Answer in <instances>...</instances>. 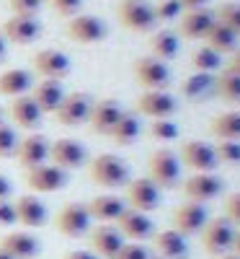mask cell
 I'll return each mask as SVG.
<instances>
[{
	"instance_id": "obj_32",
	"label": "cell",
	"mask_w": 240,
	"mask_h": 259,
	"mask_svg": "<svg viewBox=\"0 0 240 259\" xmlns=\"http://www.w3.org/2000/svg\"><path fill=\"white\" fill-rule=\"evenodd\" d=\"M140 135H142V122H140V117L135 114V112H124L122 114V119L116 122V127L111 130V138L116 145H132V143H137L140 140Z\"/></svg>"
},
{
	"instance_id": "obj_38",
	"label": "cell",
	"mask_w": 240,
	"mask_h": 259,
	"mask_svg": "<svg viewBox=\"0 0 240 259\" xmlns=\"http://www.w3.org/2000/svg\"><path fill=\"white\" fill-rule=\"evenodd\" d=\"M214 18L240 36V3H222L214 11Z\"/></svg>"
},
{
	"instance_id": "obj_40",
	"label": "cell",
	"mask_w": 240,
	"mask_h": 259,
	"mask_svg": "<svg viewBox=\"0 0 240 259\" xmlns=\"http://www.w3.org/2000/svg\"><path fill=\"white\" fill-rule=\"evenodd\" d=\"M150 135L160 143H170V140L178 138V124L170 122V119H152L150 122Z\"/></svg>"
},
{
	"instance_id": "obj_47",
	"label": "cell",
	"mask_w": 240,
	"mask_h": 259,
	"mask_svg": "<svg viewBox=\"0 0 240 259\" xmlns=\"http://www.w3.org/2000/svg\"><path fill=\"white\" fill-rule=\"evenodd\" d=\"M62 259H101V256H96L91 249H73V251H68Z\"/></svg>"
},
{
	"instance_id": "obj_56",
	"label": "cell",
	"mask_w": 240,
	"mask_h": 259,
	"mask_svg": "<svg viewBox=\"0 0 240 259\" xmlns=\"http://www.w3.org/2000/svg\"><path fill=\"white\" fill-rule=\"evenodd\" d=\"M0 117H3V109H0Z\"/></svg>"
},
{
	"instance_id": "obj_25",
	"label": "cell",
	"mask_w": 240,
	"mask_h": 259,
	"mask_svg": "<svg viewBox=\"0 0 240 259\" xmlns=\"http://www.w3.org/2000/svg\"><path fill=\"white\" fill-rule=\"evenodd\" d=\"M13 259H36L41 254V241L31 231H11L3 236V241H0Z\"/></svg>"
},
{
	"instance_id": "obj_34",
	"label": "cell",
	"mask_w": 240,
	"mask_h": 259,
	"mask_svg": "<svg viewBox=\"0 0 240 259\" xmlns=\"http://www.w3.org/2000/svg\"><path fill=\"white\" fill-rule=\"evenodd\" d=\"M214 94L227 104H240V75L232 70H222L214 78Z\"/></svg>"
},
{
	"instance_id": "obj_36",
	"label": "cell",
	"mask_w": 240,
	"mask_h": 259,
	"mask_svg": "<svg viewBox=\"0 0 240 259\" xmlns=\"http://www.w3.org/2000/svg\"><path fill=\"white\" fill-rule=\"evenodd\" d=\"M191 68L196 70V73H217L222 68V55H217L212 47H199L194 55H191Z\"/></svg>"
},
{
	"instance_id": "obj_52",
	"label": "cell",
	"mask_w": 240,
	"mask_h": 259,
	"mask_svg": "<svg viewBox=\"0 0 240 259\" xmlns=\"http://www.w3.org/2000/svg\"><path fill=\"white\" fill-rule=\"evenodd\" d=\"M235 256H240V231L235 233V241H232V249H230Z\"/></svg>"
},
{
	"instance_id": "obj_49",
	"label": "cell",
	"mask_w": 240,
	"mask_h": 259,
	"mask_svg": "<svg viewBox=\"0 0 240 259\" xmlns=\"http://www.w3.org/2000/svg\"><path fill=\"white\" fill-rule=\"evenodd\" d=\"M184 11H196V8H204L207 0H178Z\"/></svg>"
},
{
	"instance_id": "obj_3",
	"label": "cell",
	"mask_w": 240,
	"mask_h": 259,
	"mask_svg": "<svg viewBox=\"0 0 240 259\" xmlns=\"http://www.w3.org/2000/svg\"><path fill=\"white\" fill-rule=\"evenodd\" d=\"M135 80L142 85L145 91H165L170 85V68L168 62L155 60V57H137L132 65Z\"/></svg>"
},
{
	"instance_id": "obj_12",
	"label": "cell",
	"mask_w": 240,
	"mask_h": 259,
	"mask_svg": "<svg viewBox=\"0 0 240 259\" xmlns=\"http://www.w3.org/2000/svg\"><path fill=\"white\" fill-rule=\"evenodd\" d=\"M184 194L189 202H199V205H207L212 200H217L225 189V182L214 174V171H209V174H194L191 179L184 182Z\"/></svg>"
},
{
	"instance_id": "obj_44",
	"label": "cell",
	"mask_w": 240,
	"mask_h": 259,
	"mask_svg": "<svg viewBox=\"0 0 240 259\" xmlns=\"http://www.w3.org/2000/svg\"><path fill=\"white\" fill-rule=\"evenodd\" d=\"M225 218L232 226H240V192L230 194V197L225 200Z\"/></svg>"
},
{
	"instance_id": "obj_11",
	"label": "cell",
	"mask_w": 240,
	"mask_h": 259,
	"mask_svg": "<svg viewBox=\"0 0 240 259\" xmlns=\"http://www.w3.org/2000/svg\"><path fill=\"white\" fill-rule=\"evenodd\" d=\"M237 228L227 218H209V223L202 228V244L209 254H227L232 249Z\"/></svg>"
},
{
	"instance_id": "obj_41",
	"label": "cell",
	"mask_w": 240,
	"mask_h": 259,
	"mask_svg": "<svg viewBox=\"0 0 240 259\" xmlns=\"http://www.w3.org/2000/svg\"><path fill=\"white\" fill-rule=\"evenodd\" d=\"M152 11H155V21H176L184 13L178 0H160L158 6H152Z\"/></svg>"
},
{
	"instance_id": "obj_31",
	"label": "cell",
	"mask_w": 240,
	"mask_h": 259,
	"mask_svg": "<svg viewBox=\"0 0 240 259\" xmlns=\"http://www.w3.org/2000/svg\"><path fill=\"white\" fill-rule=\"evenodd\" d=\"M178 50H181V39H178L176 31H170V29H163L158 34H152V39H150V52H152L155 60L168 62V60H173L178 55Z\"/></svg>"
},
{
	"instance_id": "obj_10",
	"label": "cell",
	"mask_w": 240,
	"mask_h": 259,
	"mask_svg": "<svg viewBox=\"0 0 240 259\" xmlns=\"http://www.w3.org/2000/svg\"><path fill=\"white\" fill-rule=\"evenodd\" d=\"M91 106H93V99L91 94H83V91H75V94H65L62 104L57 106V122L65 124V127H78V124H85L91 117Z\"/></svg>"
},
{
	"instance_id": "obj_28",
	"label": "cell",
	"mask_w": 240,
	"mask_h": 259,
	"mask_svg": "<svg viewBox=\"0 0 240 259\" xmlns=\"http://www.w3.org/2000/svg\"><path fill=\"white\" fill-rule=\"evenodd\" d=\"M11 119L16 127H24V130H34L41 124V119H44V114H41V109L36 106V101L31 96H16L11 101Z\"/></svg>"
},
{
	"instance_id": "obj_26",
	"label": "cell",
	"mask_w": 240,
	"mask_h": 259,
	"mask_svg": "<svg viewBox=\"0 0 240 259\" xmlns=\"http://www.w3.org/2000/svg\"><path fill=\"white\" fill-rule=\"evenodd\" d=\"M31 99L36 101V106L41 109V114H54L57 106L62 104L65 99V89L59 80H49V78H41L36 85H34V94Z\"/></svg>"
},
{
	"instance_id": "obj_46",
	"label": "cell",
	"mask_w": 240,
	"mask_h": 259,
	"mask_svg": "<svg viewBox=\"0 0 240 259\" xmlns=\"http://www.w3.org/2000/svg\"><path fill=\"white\" fill-rule=\"evenodd\" d=\"M16 205L11 200H0V226H16Z\"/></svg>"
},
{
	"instance_id": "obj_16",
	"label": "cell",
	"mask_w": 240,
	"mask_h": 259,
	"mask_svg": "<svg viewBox=\"0 0 240 259\" xmlns=\"http://www.w3.org/2000/svg\"><path fill=\"white\" fill-rule=\"evenodd\" d=\"M170 221L181 236H194V233H202V228L209 223V212L199 202H184L173 210Z\"/></svg>"
},
{
	"instance_id": "obj_30",
	"label": "cell",
	"mask_w": 240,
	"mask_h": 259,
	"mask_svg": "<svg viewBox=\"0 0 240 259\" xmlns=\"http://www.w3.org/2000/svg\"><path fill=\"white\" fill-rule=\"evenodd\" d=\"M207 47H212L217 55H232L235 50H237V41H240V36L232 31V29H227L225 24H220V21H214V26L209 29V34H207Z\"/></svg>"
},
{
	"instance_id": "obj_8",
	"label": "cell",
	"mask_w": 240,
	"mask_h": 259,
	"mask_svg": "<svg viewBox=\"0 0 240 259\" xmlns=\"http://www.w3.org/2000/svg\"><path fill=\"white\" fill-rule=\"evenodd\" d=\"M91 212L88 205L83 202H68L59 212H57V231L65 239H80L91 231Z\"/></svg>"
},
{
	"instance_id": "obj_53",
	"label": "cell",
	"mask_w": 240,
	"mask_h": 259,
	"mask_svg": "<svg viewBox=\"0 0 240 259\" xmlns=\"http://www.w3.org/2000/svg\"><path fill=\"white\" fill-rule=\"evenodd\" d=\"M0 259H13V256H11V254L3 249V246H0Z\"/></svg>"
},
{
	"instance_id": "obj_27",
	"label": "cell",
	"mask_w": 240,
	"mask_h": 259,
	"mask_svg": "<svg viewBox=\"0 0 240 259\" xmlns=\"http://www.w3.org/2000/svg\"><path fill=\"white\" fill-rule=\"evenodd\" d=\"M88 205V212L91 218L101 221V223H114L119 221V215L127 210V202L119 197V194H98V197H93Z\"/></svg>"
},
{
	"instance_id": "obj_21",
	"label": "cell",
	"mask_w": 240,
	"mask_h": 259,
	"mask_svg": "<svg viewBox=\"0 0 240 259\" xmlns=\"http://www.w3.org/2000/svg\"><path fill=\"white\" fill-rule=\"evenodd\" d=\"M88 241H91V251H93L96 256H101V259H114V256L119 254V249L124 246L127 239L119 233L116 226L101 223V226H96V228L91 231Z\"/></svg>"
},
{
	"instance_id": "obj_43",
	"label": "cell",
	"mask_w": 240,
	"mask_h": 259,
	"mask_svg": "<svg viewBox=\"0 0 240 259\" xmlns=\"http://www.w3.org/2000/svg\"><path fill=\"white\" fill-rule=\"evenodd\" d=\"M44 0H8L13 16H36Z\"/></svg>"
},
{
	"instance_id": "obj_33",
	"label": "cell",
	"mask_w": 240,
	"mask_h": 259,
	"mask_svg": "<svg viewBox=\"0 0 240 259\" xmlns=\"http://www.w3.org/2000/svg\"><path fill=\"white\" fill-rule=\"evenodd\" d=\"M207 130L217 140H240V112H225L212 117Z\"/></svg>"
},
{
	"instance_id": "obj_2",
	"label": "cell",
	"mask_w": 240,
	"mask_h": 259,
	"mask_svg": "<svg viewBox=\"0 0 240 259\" xmlns=\"http://www.w3.org/2000/svg\"><path fill=\"white\" fill-rule=\"evenodd\" d=\"M147 179L160 189L178 187L181 184V158L170 148L152 150L147 158Z\"/></svg>"
},
{
	"instance_id": "obj_20",
	"label": "cell",
	"mask_w": 240,
	"mask_h": 259,
	"mask_svg": "<svg viewBox=\"0 0 240 259\" xmlns=\"http://www.w3.org/2000/svg\"><path fill=\"white\" fill-rule=\"evenodd\" d=\"M49 145L52 140L41 133H31L29 138H24L18 143V150H16V158L24 168H34V166H41V163H49Z\"/></svg>"
},
{
	"instance_id": "obj_13",
	"label": "cell",
	"mask_w": 240,
	"mask_h": 259,
	"mask_svg": "<svg viewBox=\"0 0 240 259\" xmlns=\"http://www.w3.org/2000/svg\"><path fill=\"white\" fill-rule=\"evenodd\" d=\"M41 34H44V26H41V21L36 16H11L3 24L6 41H13V45H21V47L36 41Z\"/></svg>"
},
{
	"instance_id": "obj_4",
	"label": "cell",
	"mask_w": 240,
	"mask_h": 259,
	"mask_svg": "<svg viewBox=\"0 0 240 259\" xmlns=\"http://www.w3.org/2000/svg\"><path fill=\"white\" fill-rule=\"evenodd\" d=\"M116 16H119V24L129 31H137V34H145V31H152L155 29V11L147 0H122L119 8H116Z\"/></svg>"
},
{
	"instance_id": "obj_45",
	"label": "cell",
	"mask_w": 240,
	"mask_h": 259,
	"mask_svg": "<svg viewBox=\"0 0 240 259\" xmlns=\"http://www.w3.org/2000/svg\"><path fill=\"white\" fill-rule=\"evenodd\" d=\"M52 3V8L59 13V16H78V11H80V6H83V0H49Z\"/></svg>"
},
{
	"instance_id": "obj_15",
	"label": "cell",
	"mask_w": 240,
	"mask_h": 259,
	"mask_svg": "<svg viewBox=\"0 0 240 259\" xmlns=\"http://www.w3.org/2000/svg\"><path fill=\"white\" fill-rule=\"evenodd\" d=\"M137 112L150 119H170L178 112V101L168 91H145L137 96Z\"/></svg>"
},
{
	"instance_id": "obj_24",
	"label": "cell",
	"mask_w": 240,
	"mask_h": 259,
	"mask_svg": "<svg viewBox=\"0 0 240 259\" xmlns=\"http://www.w3.org/2000/svg\"><path fill=\"white\" fill-rule=\"evenodd\" d=\"M13 205H16V221L26 228H41L49 221V210L44 200H39L36 194H24Z\"/></svg>"
},
{
	"instance_id": "obj_22",
	"label": "cell",
	"mask_w": 240,
	"mask_h": 259,
	"mask_svg": "<svg viewBox=\"0 0 240 259\" xmlns=\"http://www.w3.org/2000/svg\"><path fill=\"white\" fill-rule=\"evenodd\" d=\"M214 11L209 8H196V11H184L178 18V34L184 39H207L209 29L214 26Z\"/></svg>"
},
{
	"instance_id": "obj_50",
	"label": "cell",
	"mask_w": 240,
	"mask_h": 259,
	"mask_svg": "<svg viewBox=\"0 0 240 259\" xmlns=\"http://www.w3.org/2000/svg\"><path fill=\"white\" fill-rule=\"evenodd\" d=\"M227 70H232V73H237V75H240V47L232 52V57H230V65H227Z\"/></svg>"
},
{
	"instance_id": "obj_35",
	"label": "cell",
	"mask_w": 240,
	"mask_h": 259,
	"mask_svg": "<svg viewBox=\"0 0 240 259\" xmlns=\"http://www.w3.org/2000/svg\"><path fill=\"white\" fill-rule=\"evenodd\" d=\"M181 91H184L186 99H204V96L214 94V75L194 73L191 78H186V83L181 85Z\"/></svg>"
},
{
	"instance_id": "obj_29",
	"label": "cell",
	"mask_w": 240,
	"mask_h": 259,
	"mask_svg": "<svg viewBox=\"0 0 240 259\" xmlns=\"http://www.w3.org/2000/svg\"><path fill=\"white\" fill-rule=\"evenodd\" d=\"M34 89V75L24 68H11L6 73H0V94L3 96H26Z\"/></svg>"
},
{
	"instance_id": "obj_9",
	"label": "cell",
	"mask_w": 240,
	"mask_h": 259,
	"mask_svg": "<svg viewBox=\"0 0 240 259\" xmlns=\"http://www.w3.org/2000/svg\"><path fill=\"white\" fill-rule=\"evenodd\" d=\"M124 202L132 207V210L152 212L155 207H160V202H163V189L155 187L147 177L129 179V184H127V200Z\"/></svg>"
},
{
	"instance_id": "obj_42",
	"label": "cell",
	"mask_w": 240,
	"mask_h": 259,
	"mask_svg": "<svg viewBox=\"0 0 240 259\" xmlns=\"http://www.w3.org/2000/svg\"><path fill=\"white\" fill-rule=\"evenodd\" d=\"M150 249L142 246L140 241H124V246L119 249V254L114 259H150Z\"/></svg>"
},
{
	"instance_id": "obj_5",
	"label": "cell",
	"mask_w": 240,
	"mask_h": 259,
	"mask_svg": "<svg viewBox=\"0 0 240 259\" xmlns=\"http://www.w3.org/2000/svg\"><path fill=\"white\" fill-rule=\"evenodd\" d=\"M70 182V174L65 168L54 166V163H41L34 168H26V184L34 194H49V192H59Z\"/></svg>"
},
{
	"instance_id": "obj_48",
	"label": "cell",
	"mask_w": 240,
	"mask_h": 259,
	"mask_svg": "<svg viewBox=\"0 0 240 259\" xmlns=\"http://www.w3.org/2000/svg\"><path fill=\"white\" fill-rule=\"evenodd\" d=\"M11 192H13V184L6 174H0V200H11Z\"/></svg>"
},
{
	"instance_id": "obj_7",
	"label": "cell",
	"mask_w": 240,
	"mask_h": 259,
	"mask_svg": "<svg viewBox=\"0 0 240 259\" xmlns=\"http://www.w3.org/2000/svg\"><path fill=\"white\" fill-rule=\"evenodd\" d=\"M49 161L65 171H73V168H83L88 166V148H85L80 140L73 138H57L49 145Z\"/></svg>"
},
{
	"instance_id": "obj_1",
	"label": "cell",
	"mask_w": 240,
	"mask_h": 259,
	"mask_svg": "<svg viewBox=\"0 0 240 259\" xmlns=\"http://www.w3.org/2000/svg\"><path fill=\"white\" fill-rule=\"evenodd\" d=\"M88 177L93 184L106 189H119L129 184V163L119 158L116 153H101L93 161H88Z\"/></svg>"
},
{
	"instance_id": "obj_6",
	"label": "cell",
	"mask_w": 240,
	"mask_h": 259,
	"mask_svg": "<svg viewBox=\"0 0 240 259\" xmlns=\"http://www.w3.org/2000/svg\"><path fill=\"white\" fill-rule=\"evenodd\" d=\"M68 36L78 45H98L108 36V26L106 21L98 18V16H88V13H78L68 21V26H65Z\"/></svg>"
},
{
	"instance_id": "obj_37",
	"label": "cell",
	"mask_w": 240,
	"mask_h": 259,
	"mask_svg": "<svg viewBox=\"0 0 240 259\" xmlns=\"http://www.w3.org/2000/svg\"><path fill=\"white\" fill-rule=\"evenodd\" d=\"M214 156H217V163L237 166L240 163V140H217Z\"/></svg>"
},
{
	"instance_id": "obj_19",
	"label": "cell",
	"mask_w": 240,
	"mask_h": 259,
	"mask_svg": "<svg viewBox=\"0 0 240 259\" xmlns=\"http://www.w3.org/2000/svg\"><path fill=\"white\" fill-rule=\"evenodd\" d=\"M70 68L73 62L70 57L65 55L62 50H41L34 55V70L41 75V78H49V80H62L70 75Z\"/></svg>"
},
{
	"instance_id": "obj_18",
	"label": "cell",
	"mask_w": 240,
	"mask_h": 259,
	"mask_svg": "<svg viewBox=\"0 0 240 259\" xmlns=\"http://www.w3.org/2000/svg\"><path fill=\"white\" fill-rule=\"evenodd\" d=\"M124 109L119 106V101L114 99H101V101H93L91 106V117H88V124L91 133L96 135H111V130L116 127V122L122 119Z\"/></svg>"
},
{
	"instance_id": "obj_17",
	"label": "cell",
	"mask_w": 240,
	"mask_h": 259,
	"mask_svg": "<svg viewBox=\"0 0 240 259\" xmlns=\"http://www.w3.org/2000/svg\"><path fill=\"white\" fill-rule=\"evenodd\" d=\"M181 161L194 171V174H209L217 166V156H214V145L202 143V140H189L181 145Z\"/></svg>"
},
{
	"instance_id": "obj_54",
	"label": "cell",
	"mask_w": 240,
	"mask_h": 259,
	"mask_svg": "<svg viewBox=\"0 0 240 259\" xmlns=\"http://www.w3.org/2000/svg\"><path fill=\"white\" fill-rule=\"evenodd\" d=\"M222 259H240V256H235V254H227V256H222Z\"/></svg>"
},
{
	"instance_id": "obj_14",
	"label": "cell",
	"mask_w": 240,
	"mask_h": 259,
	"mask_svg": "<svg viewBox=\"0 0 240 259\" xmlns=\"http://www.w3.org/2000/svg\"><path fill=\"white\" fill-rule=\"evenodd\" d=\"M116 228H119V233L124 236L127 241H140V244L152 239V233H155V223H152L150 215L140 212V210H132V207H127L119 215Z\"/></svg>"
},
{
	"instance_id": "obj_51",
	"label": "cell",
	"mask_w": 240,
	"mask_h": 259,
	"mask_svg": "<svg viewBox=\"0 0 240 259\" xmlns=\"http://www.w3.org/2000/svg\"><path fill=\"white\" fill-rule=\"evenodd\" d=\"M6 60H8V41H6L3 31H0V65H3Z\"/></svg>"
},
{
	"instance_id": "obj_55",
	"label": "cell",
	"mask_w": 240,
	"mask_h": 259,
	"mask_svg": "<svg viewBox=\"0 0 240 259\" xmlns=\"http://www.w3.org/2000/svg\"><path fill=\"white\" fill-rule=\"evenodd\" d=\"M150 259H163V256H150Z\"/></svg>"
},
{
	"instance_id": "obj_23",
	"label": "cell",
	"mask_w": 240,
	"mask_h": 259,
	"mask_svg": "<svg viewBox=\"0 0 240 259\" xmlns=\"http://www.w3.org/2000/svg\"><path fill=\"white\" fill-rule=\"evenodd\" d=\"M152 249H155V256L163 259H189V241L176 228L152 233Z\"/></svg>"
},
{
	"instance_id": "obj_39",
	"label": "cell",
	"mask_w": 240,
	"mask_h": 259,
	"mask_svg": "<svg viewBox=\"0 0 240 259\" xmlns=\"http://www.w3.org/2000/svg\"><path fill=\"white\" fill-rule=\"evenodd\" d=\"M18 135L11 124H6L0 119V158H13L16 150H18Z\"/></svg>"
}]
</instances>
